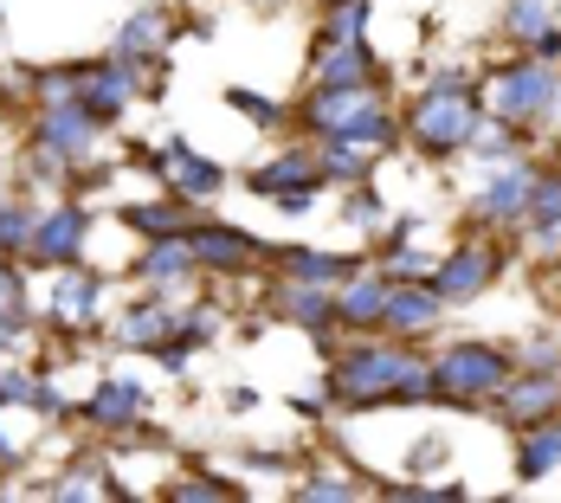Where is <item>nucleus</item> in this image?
Wrapping results in <instances>:
<instances>
[{
  "mask_svg": "<svg viewBox=\"0 0 561 503\" xmlns=\"http://www.w3.org/2000/svg\"><path fill=\"white\" fill-rule=\"evenodd\" d=\"M330 388L348 400V407H375V400H426L433 393V368L400 355V348H362L336 368Z\"/></svg>",
  "mask_w": 561,
  "mask_h": 503,
  "instance_id": "nucleus-1",
  "label": "nucleus"
},
{
  "mask_svg": "<svg viewBox=\"0 0 561 503\" xmlns=\"http://www.w3.org/2000/svg\"><path fill=\"white\" fill-rule=\"evenodd\" d=\"M317 129L330 136V142H355V149H381L393 136V123L381 116L375 98H362V84H348V91H323L317 98Z\"/></svg>",
  "mask_w": 561,
  "mask_h": 503,
  "instance_id": "nucleus-2",
  "label": "nucleus"
},
{
  "mask_svg": "<svg viewBox=\"0 0 561 503\" xmlns=\"http://www.w3.org/2000/svg\"><path fill=\"white\" fill-rule=\"evenodd\" d=\"M413 136L426 142V149H465L471 136H478V111H471V91L446 78L420 111H413Z\"/></svg>",
  "mask_w": 561,
  "mask_h": 503,
  "instance_id": "nucleus-3",
  "label": "nucleus"
},
{
  "mask_svg": "<svg viewBox=\"0 0 561 503\" xmlns=\"http://www.w3.org/2000/svg\"><path fill=\"white\" fill-rule=\"evenodd\" d=\"M504 381H510V362L497 348H484V342L451 348L446 362L433 368V393H446V400H484V393H497Z\"/></svg>",
  "mask_w": 561,
  "mask_h": 503,
  "instance_id": "nucleus-4",
  "label": "nucleus"
},
{
  "mask_svg": "<svg viewBox=\"0 0 561 503\" xmlns=\"http://www.w3.org/2000/svg\"><path fill=\"white\" fill-rule=\"evenodd\" d=\"M549 98H556V78H549L542 65H523V71H504V78H497V116H504V123L542 116Z\"/></svg>",
  "mask_w": 561,
  "mask_h": 503,
  "instance_id": "nucleus-5",
  "label": "nucleus"
},
{
  "mask_svg": "<svg viewBox=\"0 0 561 503\" xmlns=\"http://www.w3.org/2000/svg\"><path fill=\"white\" fill-rule=\"evenodd\" d=\"M84 232H91V214H84V207H58V214H46V220H33V252L71 265L78 245H84Z\"/></svg>",
  "mask_w": 561,
  "mask_h": 503,
  "instance_id": "nucleus-6",
  "label": "nucleus"
},
{
  "mask_svg": "<svg viewBox=\"0 0 561 503\" xmlns=\"http://www.w3.org/2000/svg\"><path fill=\"white\" fill-rule=\"evenodd\" d=\"M510 33L536 53H561V0H510Z\"/></svg>",
  "mask_w": 561,
  "mask_h": 503,
  "instance_id": "nucleus-7",
  "label": "nucleus"
},
{
  "mask_svg": "<svg viewBox=\"0 0 561 503\" xmlns=\"http://www.w3.org/2000/svg\"><path fill=\"white\" fill-rule=\"evenodd\" d=\"M91 129H98V116L84 111V104H58V111H46V123H39V142H46L53 156H84V149H91Z\"/></svg>",
  "mask_w": 561,
  "mask_h": 503,
  "instance_id": "nucleus-8",
  "label": "nucleus"
},
{
  "mask_svg": "<svg viewBox=\"0 0 561 503\" xmlns=\"http://www.w3.org/2000/svg\"><path fill=\"white\" fill-rule=\"evenodd\" d=\"M484 278H491V252L465 245V252H451L446 265H439V278H433V290L458 304V297H478V290H484Z\"/></svg>",
  "mask_w": 561,
  "mask_h": 503,
  "instance_id": "nucleus-9",
  "label": "nucleus"
},
{
  "mask_svg": "<svg viewBox=\"0 0 561 503\" xmlns=\"http://www.w3.org/2000/svg\"><path fill=\"white\" fill-rule=\"evenodd\" d=\"M529 194H536V174H529V168H504V174H497V181L484 187L478 214H484V220H523Z\"/></svg>",
  "mask_w": 561,
  "mask_h": 503,
  "instance_id": "nucleus-10",
  "label": "nucleus"
},
{
  "mask_svg": "<svg viewBox=\"0 0 561 503\" xmlns=\"http://www.w3.org/2000/svg\"><path fill=\"white\" fill-rule=\"evenodd\" d=\"M169 181L174 187H181V194H187V201H207V194H220V162H207V156H194V149H187V142H169Z\"/></svg>",
  "mask_w": 561,
  "mask_h": 503,
  "instance_id": "nucleus-11",
  "label": "nucleus"
},
{
  "mask_svg": "<svg viewBox=\"0 0 561 503\" xmlns=\"http://www.w3.org/2000/svg\"><path fill=\"white\" fill-rule=\"evenodd\" d=\"M433 317H439V290H388V310H381L388 330L420 335V330H433Z\"/></svg>",
  "mask_w": 561,
  "mask_h": 503,
  "instance_id": "nucleus-12",
  "label": "nucleus"
},
{
  "mask_svg": "<svg viewBox=\"0 0 561 503\" xmlns=\"http://www.w3.org/2000/svg\"><path fill=\"white\" fill-rule=\"evenodd\" d=\"M194 259H207L214 272H239V265H252L259 259V239H245V232H194Z\"/></svg>",
  "mask_w": 561,
  "mask_h": 503,
  "instance_id": "nucleus-13",
  "label": "nucleus"
},
{
  "mask_svg": "<svg viewBox=\"0 0 561 503\" xmlns=\"http://www.w3.org/2000/svg\"><path fill=\"white\" fill-rule=\"evenodd\" d=\"M523 220H529V239H536V245H561V174L536 181V194H529Z\"/></svg>",
  "mask_w": 561,
  "mask_h": 503,
  "instance_id": "nucleus-14",
  "label": "nucleus"
},
{
  "mask_svg": "<svg viewBox=\"0 0 561 503\" xmlns=\"http://www.w3.org/2000/svg\"><path fill=\"white\" fill-rule=\"evenodd\" d=\"M259 194H317V162L310 156H278L272 168L252 174Z\"/></svg>",
  "mask_w": 561,
  "mask_h": 503,
  "instance_id": "nucleus-15",
  "label": "nucleus"
},
{
  "mask_svg": "<svg viewBox=\"0 0 561 503\" xmlns=\"http://www.w3.org/2000/svg\"><path fill=\"white\" fill-rule=\"evenodd\" d=\"M123 98H129V65H111V71L84 78V111L98 116V123H111L123 111Z\"/></svg>",
  "mask_w": 561,
  "mask_h": 503,
  "instance_id": "nucleus-16",
  "label": "nucleus"
},
{
  "mask_svg": "<svg viewBox=\"0 0 561 503\" xmlns=\"http://www.w3.org/2000/svg\"><path fill=\"white\" fill-rule=\"evenodd\" d=\"M136 413H142V388L136 381H104L91 393V420H104V426H129Z\"/></svg>",
  "mask_w": 561,
  "mask_h": 503,
  "instance_id": "nucleus-17",
  "label": "nucleus"
},
{
  "mask_svg": "<svg viewBox=\"0 0 561 503\" xmlns=\"http://www.w3.org/2000/svg\"><path fill=\"white\" fill-rule=\"evenodd\" d=\"M561 465V426H529V439L516 451V471L523 478H549Z\"/></svg>",
  "mask_w": 561,
  "mask_h": 503,
  "instance_id": "nucleus-18",
  "label": "nucleus"
},
{
  "mask_svg": "<svg viewBox=\"0 0 561 503\" xmlns=\"http://www.w3.org/2000/svg\"><path fill=\"white\" fill-rule=\"evenodd\" d=\"M317 78H323V91H348V84H362V78H368V53H362V39H355V46H330Z\"/></svg>",
  "mask_w": 561,
  "mask_h": 503,
  "instance_id": "nucleus-19",
  "label": "nucleus"
},
{
  "mask_svg": "<svg viewBox=\"0 0 561 503\" xmlns=\"http://www.w3.org/2000/svg\"><path fill=\"white\" fill-rule=\"evenodd\" d=\"M91 304H98V278H91V272H71V278L53 290V317H65V323H84Z\"/></svg>",
  "mask_w": 561,
  "mask_h": 503,
  "instance_id": "nucleus-20",
  "label": "nucleus"
},
{
  "mask_svg": "<svg viewBox=\"0 0 561 503\" xmlns=\"http://www.w3.org/2000/svg\"><path fill=\"white\" fill-rule=\"evenodd\" d=\"M187 265H194V239H162L149 259H142V278H162V284H174V278H187Z\"/></svg>",
  "mask_w": 561,
  "mask_h": 503,
  "instance_id": "nucleus-21",
  "label": "nucleus"
},
{
  "mask_svg": "<svg viewBox=\"0 0 561 503\" xmlns=\"http://www.w3.org/2000/svg\"><path fill=\"white\" fill-rule=\"evenodd\" d=\"M284 265H290L297 284H330V278H342V272H355V265L336 259V252H284Z\"/></svg>",
  "mask_w": 561,
  "mask_h": 503,
  "instance_id": "nucleus-22",
  "label": "nucleus"
},
{
  "mask_svg": "<svg viewBox=\"0 0 561 503\" xmlns=\"http://www.w3.org/2000/svg\"><path fill=\"white\" fill-rule=\"evenodd\" d=\"M336 310L348 317V323H375V317L388 310V284H375V278L362 284V278H355L348 290H342V304H336Z\"/></svg>",
  "mask_w": 561,
  "mask_h": 503,
  "instance_id": "nucleus-23",
  "label": "nucleus"
},
{
  "mask_svg": "<svg viewBox=\"0 0 561 503\" xmlns=\"http://www.w3.org/2000/svg\"><path fill=\"white\" fill-rule=\"evenodd\" d=\"M561 400V381L556 375H542V381H523V388H510V420H536V413H542V407H556Z\"/></svg>",
  "mask_w": 561,
  "mask_h": 503,
  "instance_id": "nucleus-24",
  "label": "nucleus"
},
{
  "mask_svg": "<svg viewBox=\"0 0 561 503\" xmlns=\"http://www.w3.org/2000/svg\"><path fill=\"white\" fill-rule=\"evenodd\" d=\"M169 310H136V317H129V323H123V342H129V348H156V342H169Z\"/></svg>",
  "mask_w": 561,
  "mask_h": 503,
  "instance_id": "nucleus-25",
  "label": "nucleus"
},
{
  "mask_svg": "<svg viewBox=\"0 0 561 503\" xmlns=\"http://www.w3.org/2000/svg\"><path fill=\"white\" fill-rule=\"evenodd\" d=\"M0 400H26V407H46V413L65 407L53 388H39V381H26V375H0Z\"/></svg>",
  "mask_w": 561,
  "mask_h": 503,
  "instance_id": "nucleus-26",
  "label": "nucleus"
},
{
  "mask_svg": "<svg viewBox=\"0 0 561 503\" xmlns=\"http://www.w3.org/2000/svg\"><path fill=\"white\" fill-rule=\"evenodd\" d=\"M123 220L136 226V232H156V239H169V232H181V220H187V214H181V207H129Z\"/></svg>",
  "mask_w": 561,
  "mask_h": 503,
  "instance_id": "nucleus-27",
  "label": "nucleus"
},
{
  "mask_svg": "<svg viewBox=\"0 0 561 503\" xmlns=\"http://www.w3.org/2000/svg\"><path fill=\"white\" fill-rule=\"evenodd\" d=\"M284 317H297V323H310V330H323L336 310L323 304V297H310V290H284Z\"/></svg>",
  "mask_w": 561,
  "mask_h": 503,
  "instance_id": "nucleus-28",
  "label": "nucleus"
},
{
  "mask_svg": "<svg viewBox=\"0 0 561 503\" xmlns=\"http://www.w3.org/2000/svg\"><path fill=\"white\" fill-rule=\"evenodd\" d=\"M362 20H368V7H362V0H342L336 13H330V39H336V46H355V39H362Z\"/></svg>",
  "mask_w": 561,
  "mask_h": 503,
  "instance_id": "nucleus-29",
  "label": "nucleus"
},
{
  "mask_svg": "<svg viewBox=\"0 0 561 503\" xmlns=\"http://www.w3.org/2000/svg\"><path fill=\"white\" fill-rule=\"evenodd\" d=\"M20 245H33V214L0 207V252H20Z\"/></svg>",
  "mask_w": 561,
  "mask_h": 503,
  "instance_id": "nucleus-30",
  "label": "nucleus"
},
{
  "mask_svg": "<svg viewBox=\"0 0 561 503\" xmlns=\"http://www.w3.org/2000/svg\"><path fill=\"white\" fill-rule=\"evenodd\" d=\"M156 39H162V20H156V13H136V20L123 26V58H136L142 46H156Z\"/></svg>",
  "mask_w": 561,
  "mask_h": 503,
  "instance_id": "nucleus-31",
  "label": "nucleus"
},
{
  "mask_svg": "<svg viewBox=\"0 0 561 503\" xmlns=\"http://www.w3.org/2000/svg\"><path fill=\"white\" fill-rule=\"evenodd\" d=\"M330 174H336V181H362V174H368V168H362V149H355V142H336V149H330Z\"/></svg>",
  "mask_w": 561,
  "mask_h": 503,
  "instance_id": "nucleus-32",
  "label": "nucleus"
},
{
  "mask_svg": "<svg viewBox=\"0 0 561 503\" xmlns=\"http://www.w3.org/2000/svg\"><path fill=\"white\" fill-rule=\"evenodd\" d=\"M232 104H239V111H252V123H278V104H272V98H252V91H232Z\"/></svg>",
  "mask_w": 561,
  "mask_h": 503,
  "instance_id": "nucleus-33",
  "label": "nucleus"
},
{
  "mask_svg": "<svg viewBox=\"0 0 561 503\" xmlns=\"http://www.w3.org/2000/svg\"><path fill=\"white\" fill-rule=\"evenodd\" d=\"M348 220H355V226H375V220H381V201H375V194H355V201H348Z\"/></svg>",
  "mask_w": 561,
  "mask_h": 503,
  "instance_id": "nucleus-34",
  "label": "nucleus"
},
{
  "mask_svg": "<svg viewBox=\"0 0 561 503\" xmlns=\"http://www.w3.org/2000/svg\"><path fill=\"white\" fill-rule=\"evenodd\" d=\"M304 498H355V484H336V478H310V484H304Z\"/></svg>",
  "mask_w": 561,
  "mask_h": 503,
  "instance_id": "nucleus-35",
  "label": "nucleus"
},
{
  "mask_svg": "<svg viewBox=\"0 0 561 503\" xmlns=\"http://www.w3.org/2000/svg\"><path fill=\"white\" fill-rule=\"evenodd\" d=\"M433 265L420 259V252H393V278H426Z\"/></svg>",
  "mask_w": 561,
  "mask_h": 503,
  "instance_id": "nucleus-36",
  "label": "nucleus"
},
{
  "mask_svg": "<svg viewBox=\"0 0 561 503\" xmlns=\"http://www.w3.org/2000/svg\"><path fill=\"white\" fill-rule=\"evenodd\" d=\"M174 498H232V484H181V491H174Z\"/></svg>",
  "mask_w": 561,
  "mask_h": 503,
  "instance_id": "nucleus-37",
  "label": "nucleus"
},
{
  "mask_svg": "<svg viewBox=\"0 0 561 503\" xmlns=\"http://www.w3.org/2000/svg\"><path fill=\"white\" fill-rule=\"evenodd\" d=\"M0 304H7V310L20 304V272H7V265H0Z\"/></svg>",
  "mask_w": 561,
  "mask_h": 503,
  "instance_id": "nucleus-38",
  "label": "nucleus"
},
{
  "mask_svg": "<svg viewBox=\"0 0 561 503\" xmlns=\"http://www.w3.org/2000/svg\"><path fill=\"white\" fill-rule=\"evenodd\" d=\"M0 348H20V330H13V317H0Z\"/></svg>",
  "mask_w": 561,
  "mask_h": 503,
  "instance_id": "nucleus-39",
  "label": "nucleus"
},
{
  "mask_svg": "<svg viewBox=\"0 0 561 503\" xmlns=\"http://www.w3.org/2000/svg\"><path fill=\"white\" fill-rule=\"evenodd\" d=\"M7 458H13V439H7V433H0V465H7Z\"/></svg>",
  "mask_w": 561,
  "mask_h": 503,
  "instance_id": "nucleus-40",
  "label": "nucleus"
},
{
  "mask_svg": "<svg viewBox=\"0 0 561 503\" xmlns=\"http://www.w3.org/2000/svg\"><path fill=\"white\" fill-rule=\"evenodd\" d=\"M549 111H556V116H561V84H556V98H549Z\"/></svg>",
  "mask_w": 561,
  "mask_h": 503,
  "instance_id": "nucleus-41",
  "label": "nucleus"
}]
</instances>
